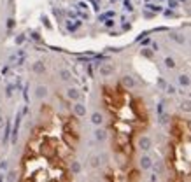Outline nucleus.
Returning a JSON list of instances; mask_svg holds the SVG:
<instances>
[{
    "instance_id": "nucleus-1",
    "label": "nucleus",
    "mask_w": 191,
    "mask_h": 182,
    "mask_svg": "<svg viewBox=\"0 0 191 182\" xmlns=\"http://www.w3.org/2000/svg\"><path fill=\"white\" fill-rule=\"evenodd\" d=\"M81 140L77 118L44 105L19 159L18 182H74L72 159Z\"/></svg>"
},
{
    "instance_id": "nucleus-3",
    "label": "nucleus",
    "mask_w": 191,
    "mask_h": 182,
    "mask_svg": "<svg viewBox=\"0 0 191 182\" xmlns=\"http://www.w3.org/2000/svg\"><path fill=\"white\" fill-rule=\"evenodd\" d=\"M165 180L191 182V119L174 116L165 140Z\"/></svg>"
},
{
    "instance_id": "nucleus-2",
    "label": "nucleus",
    "mask_w": 191,
    "mask_h": 182,
    "mask_svg": "<svg viewBox=\"0 0 191 182\" xmlns=\"http://www.w3.org/2000/svg\"><path fill=\"white\" fill-rule=\"evenodd\" d=\"M112 159L137 163L142 137L151 128V110L146 100L123 82H107L100 91Z\"/></svg>"
},
{
    "instance_id": "nucleus-4",
    "label": "nucleus",
    "mask_w": 191,
    "mask_h": 182,
    "mask_svg": "<svg viewBox=\"0 0 191 182\" xmlns=\"http://www.w3.org/2000/svg\"><path fill=\"white\" fill-rule=\"evenodd\" d=\"M102 182H140V170L137 163L112 159L102 173Z\"/></svg>"
}]
</instances>
